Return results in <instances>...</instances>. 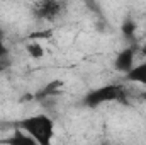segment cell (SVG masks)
Here are the masks:
<instances>
[{"label":"cell","mask_w":146,"mask_h":145,"mask_svg":"<svg viewBox=\"0 0 146 145\" xmlns=\"http://www.w3.org/2000/svg\"><path fill=\"white\" fill-rule=\"evenodd\" d=\"M17 130L31 135L37 145H49L54 137V121L48 114H33L14 123Z\"/></svg>","instance_id":"1"},{"label":"cell","mask_w":146,"mask_h":145,"mask_svg":"<svg viewBox=\"0 0 146 145\" xmlns=\"http://www.w3.org/2000/svg\"><path fill=\"white\" fill-rule=\"evenodd\" d=\"M7 55H9V50H7V46H5V43L2 39V33H0V60L7 58Z\"/></svg>","instance_id":"10"},{"label":"cell","mask_w":146,"mask_h":145,"mask_svg":"<svg viewBox=\"0 0 146 145\" xmlns=\"http://www.w3.org/2000/svg\"><path fill=\"white\" fill-rule=\"evenodd\" d=\"M143 97H145V99H146V91H145V94H143Z\"/></svg>","instance_id":"11"},{"label":"cell","mask_w":146,"mask_h":145,"mask_svg":"<svg viewBox=\"0 0 146 145\" xmlns=\"http://www.w3.org/2000/svg\"><path fill=\"white\" fill-rule=\"evenodd\" d=\"M126 103V91L117 85V84H107L102 87H97L90 92H87V96L83 97V104L87 108H99L106 103Z\"/></svg>","instance_id":"2"},{"label":"cell","mask_w":146,"mask_h":145,"mask_svg":"<svg viewBox=\"0 0 146 145\" xmlns=\"http://www.w3.org/2000/svg\"><path fill=\"white\" fill-rule=\"evenodd\" d=\"M134 55L136 53H134L133 46H127V48L121 50L114 58V68L121 73H126L127 70H131L133 65H134Z\"/></svg>","instance_id":"4"},{"label":"cell","mask_w":146,"mask_h":145,"mask_svg":"<svg viewBox=\"0 0 146 145\" xmlns=\"http://www.w3.org/2000/svg\"><path fill=\"white\" fill-rule=\"evenodd\" d=\"M65 12V3L61 0H39L33 7L34 17L41 21H54Z\"/></svg>","instance_id":"3"},{"label":"cell","mask_w":146,"mask_h":145,"mask_svg":"<svg viewBox=\"0 0 146 145\" xmlns=\"http://www.w3.org/2000/svg\"><path fill=\"white\" fill-rule=\"evenodd\" d=\"M63 87V82L61 80H51L49 84H46L39 92H37V99H44V97H49V96H54L60 92V89Z\"/></svg>","instance_id":"7"},{"label":"cell","mask_w":146,"mask_h":145,"mask_svg":"<svg viewBox=\"0 0 146 145\" xmlns=\"http://www.w3.org/2000/svg\"><path fill=\"white\" fill-rule=\"evenodd\" d=\"M2 142L3 144H10V145H37L36 140L31 135H27L26 132H22V130H15L12 137L3 138Z\"/></svg>","instance_id":"6"},{"label":"cell","mask_w":146,"mask_h":145,"mask_svg":"<svg viewBox=\"0 0 146 145\" xmlns=\"http://www.w3.org/2000/svg\"><path fill=\"white\" fill-rule=\"evenodd\" d=\"M126 79L129 82L146 85V62H141L138 65H133V68L126 72Z\"/></svg>","instance_id":"5"},{"label":"cell","mask_w":146,"mask_h":145,"mask_svg":"<svg viewBox=\"0 0 146 145\" xmlns=\"http://www.w3.org/2000/svg\"><path fill=\"white\" fill-rule=\"evenodd\" d=\"M26 51H27V55H29L33 60H39V58L44 56V48H42V44L37 43V41L29 43V44L26 46Z\"/></svg>","instance_id":"8"},{"label":"cell","mask_w":146,"mask_h":145,"mask_svg":"<svg viewBox=\"0 0 146 145\" xmlns=\"http://www.w3.org/2000/svg\"><path fill=\"white\" fill-rule=\"evenodd\" d=\"M121 31H122V36L133 38L134 33H136V22L133 19H124V22L121 26Z\"/></svg>","instance_id":"9"}]
</instances>
